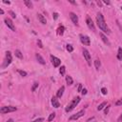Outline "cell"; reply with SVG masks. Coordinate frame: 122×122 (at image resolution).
I'll return each mask as SVG.
<instances>
[{
    "label": "cell",
    "instance_id": "obj_1",
    "mask_svg": "<svg viewBox=\"0 0 122 122\" xmlns=\"http://www.w3.org/2000/svg\"><path fill=\"white\" fill-rule=\"evenodd\" d=\"M96 23H97L98 28H99L102 31H104V32H106V33H111V30H110L109 27L107 26V23L105 22L104 16H103L101 13H97V15H96Z\"/></svg>",
    "mask_w": 122,
    "mask_h": 122
},
{
    "label": "cell",
    "instance_id": "obj_2",
    "mask_svg": "<svg viewBox=\"0 0 122 122\" xmlns=\"http://www.w3.org/2000/svg\"><path fill=\"white\" fill-rule=\"evenodd\" d=\"M80 102V97L79 96H77V97H75V98H73L68 105H67V107H66V109H65V111L67 112H71L76 106H77V104Z\"/></svg>",
    "mask_w": 122,
    "mask_h": 122
},
{
    "label": "cell",
    "instance_id": "obj_3",
    "mask_svg": "<svg viewBox=\"0 0 122 122\" xmlns=\"http://www.w3.org/2000/svg\"><path fill=\"white\" fill-rule=\"evenodd\" d=\"M16 110H17V108L16 107H13V106H4V107H1L0 112L1 113H8V112H15Z\"/></svg>",
    "mask_w": 122,
    "mask_h": 122
},
{
    "label": "cell",
    "instance_id": "obj_4",
    "mask_svg": "<svg viewBox=\"0 0 122 122\" xmlns=\"http://www.w3.org/2000/svg\"><path fill=\"white\" fill-rule=\"evenodd\" d=\"M11 61H12V57H11V53L10 52V51H7L6 52V59H5V61H4V64H3V67L4 68H6V67H8L10 63H11Z\"/></svg>",
    "mask_w": 122,
    "mask_h": 122
},
{
    "label": "cell",
    "instance_id": "obj_5",
    "mask_svg": "<svg viewBox=\"0 0 122 122\" xmlns=\"http://www.w3.org/2000/svg\"><path fill=\"white\" fill-rule=\"evenodd\" d=\"M80 41H81V43H82L84 46H90V45H91L90 37H89V36H87V35L80 34Z\"/></svg>",
    "mask_w": 122,
    "mask_h": 122
},
{
    "label": "cell",
    "instance_id": "obj_6",
    "mask_svg": "<svg viewBox=\"0 0 122 122\" xmlns=\"http://www.w3.org/2000/svg\"><path fill=\"white\" fill-rule=\"evenodd\" d=\"M84 114H85V111H84V110L79 111V112H76L75 114H72V115H71V116L69 118V120H70V121H71V120H77L78 118L82 117Z\"/></svg>",
    "mask_w": 122,
    "mask_h": 122
},
{
    "label": "cell",
    "instance_id": "obj_7",
    "mask_svg": "<svg viewBox=\"0 0 122 122\" xmlns=\"http://www.w3.org/2000/svg\"><path fill=\"white\" fill-rule=\"evenodd\" d=\"M83 55H84V58H85L86 61H87L88 65L91 66V65H92V58H91V54H90V52L88 51V50L83 49Z\"/></svg>",
    "mask_w": 122,
    "mask_h": 122
},
{
    "label": "cell",
    "instance_id": "obj_8",
    "mask_svg": "<svg viewBox=\"0 0 122 122\" xmlns=\"http://www.w3.org/2000/svg\"><path fill=\"white\" fill-rule=\"evenodd\" d=\"M86 23H87V26L89 27V29H90V30H95L94 24H93V22H92V18H91L89 15H87V17H86Z\"/></svg>",
    "mask_w": 122,
    "mask_h": 122
},
{
    "label": "cell",
    "instance_id": "obj_9",
    "mask_svg": "<svg viewBox=\"0 0 122 122\" xmlns=\"http://www.w3.org/2000/svg\"><path fill=\"white\" fill-rule=\"evenodd\" d=\"M51 63H52V65H53V67H54V68L59 67V66H60V64H61V60H60L59 58H57V57L53 56V55H51Z\"/></svg>",
    "mask_w": 122,
    "mask_h": 122
},
{
    "label": "cell",
    "instance_id": "obj_10",
    "mask_svg": "<svg viewBox=\"0 0 122 122\" xmlns=\"http://www.w3.org/2000/svg\"><path fill=\"white\" fill-rule=\"evenodd\" d=\"M5 24H6V25L8 26V28H10L11 30L15 31V27H14L12 21H11L10 18H5Z\"/></svg>",
    "mask_w": 122,
    "mask_h": 122
},
{
    "label": "cell",
    "instance_id": "obj_11",
    "mask_svg": "<svg viewBox=\"0 0 122 122\" xmlns=\"http://www.w3.org/2000/svg\"><path fill=\"white\" fill-rule=\"evenodd\" d=\"M70 18L74 25H78V17L74 12H70Z\"/></svg>",
    "mask_w": 122,
    "mask_h": 122
},
{
    "label": "cell",
    "instance_id": "obj_12",
    "mask_svg": "<svg viewBox=\"0 0 122 122\" xmlns=\"http://www.w3.org/2000/svg\"><path fill=\"white\" fill-rule=\"evenodd\" d=\"M51 105H52L54 108H59V107H60V103L58 102L57 96H52V97H51Z\"/></svg>",
    "mask_w": 122,
    "mask_h": 122
},
{
    "label": "cell",
    "instance_id": "obj_13",
    "mask_svg": "<svg viewBox=\"0 0 122 122\" xmlns=\"http://www.w3.org/2000/svg\"><path fill=\"white\" fill-rule=\"evenodd\" d=\"M100 37H101V39H102V41L106 44V45H108V46H111V43H110V41H109V39L107 38V36L104 34V33H100Z\"/></svg>",
    "mask_w": 122,
    "mask_h": 122
},
{
    "label": "cell",
    "instance_id": "obj_14",
    "mask_svg": "<svg viewBox=\"0 0 122 122\" xmlns=\"http://www.w3.org/2000/svg\"><path fill=\"white\" fill-rule=\"evenodd\" d=\"M37 18H38V20L40 21V23H41V24H43V25L47 24V20H46V18H45L42 14L38 13V14H37Z\"/></svg>",
    "mask_w": 122,
    "mask_h": 122
},
{
    "label": "cell",
    "instance_id": "obj_15",
    "mask_svg": "<svg viewBox=\"0 0 122 122\" xmlns=\"http://www.w3.org/2000/svg\"><path fill=\"white\" fill-rule=\"evenodd\" d=\"M35 57H36V59H37V61L40 63V64H42V65H45L46 64V62H45V60H44V58L39 54V53H36L35 54Z\"/></svg>",
    "mask_w": 122,
    "mask_h": 122
},
{
    "label": "cell",
    "instance_id": "obj_16",
    "mask_svg": "<svg viewBox=\"0 0 122 122\" xmlns=\"http://www.w3.org/2000/svg\"><path fill=\"white\" fill-rule=\"evenodd\" d=\"M64 91H65V87L62 86V87L57 91V93H56L57 98H61V97H62V95H63V93H64Z\"/></svg>",
    "mask_w": 122,
    "mask_h": 122
},
{
    "label": "cell",
    "instance_id": "obj_17",
    "mask_svg": "<svg viewBox=\"0 0 122 122\" xmlns=\"http://www.w3.org/2000/svg\"><path fill=\"white\" fill-rule=\"evenodd\" d=\"M64 30H65L64 26H60V27H58V29H57V34H58V35H63Z\"/></svg>",
    "mask_w": 122,
    "mask_h": 122
},
{
    "label": "cell",
    "instance_id": "obj_18",
    "mask_svg": "<svg viewBox=\"0 0 122 122\" xmlns=\"http://www.w3.org/2000/svg\"><path fill=\"white\" fill-rule=\"evenodd\" d=\"M14 53H15V56H17L19 59H23V54H22V52L19 50H15Z\"/></svg>",
    "mask_w": 122,
    "mask_h": 122
},
{
    "label": "cell",
    "instance_id": "obj_19",
    "mask_svg": "<svg viewBox=\"0 0 122 122\" xmlns=\"http://www.w3.org/2000/svg\"><path fill=\"white\" fill-rule=\"evenodd\" d=\"M66 81H67L68 85H71V84L73 83V80H72L71 76H70V75H67V76H66Z\"/></svg>",
    "mask_w": 122,
    "mask_h": 122
},
{
    "label": "cell",
    "instance_id": "obj_20",
    "mask_svg": "<svg viewBox=\"0 0 122 122\" xmlns=\"http://www.w3.org/2000/svg\"><path fill=\"white\" fill-rule=\"evenodd\" d=\"M117 59H118V60H122V48H118V51H117Z\"/></svg>",
    "mask_w": 122,
    "mask_h": 122
},
{
    "label": "cell",
    "instance_id": "obj_21",
    "mask_svg": "<svg viewBox=\"0 0 122 122\" xmlns=\"http://www.w3.org/2000/svg\"><path fill=\"white\" fill-rule=\"evenodd\" d=\"M24 4L27 6V8H29V9H32V3H31L30 1L25 0V1H24Z\"/></svg>",
    "mask_w": 122,
    "mask_h": 122
},
{
    "label": "cell",
    "instance_id": "obj_22",
    "mask_svg": "<svg viewBox=\"0 0 122 122\" xmlns=\"http://www.w3.org/2000/svg\"><path fill=\"white\" fill-rule=\"evenodd\" d=\"M100 66H101V63H100V61H99L98 59L94 60V67H95V69H96V70H99Z\"/></svg>",
    "mask_w": 122,
    "mask_h": 122
},
{
    "label": "cell",
    "instance_id": "obj_23",
    "mask_svg": "<svg viewBox=\"0 0 122 122\" xmlns=\"http://www.w3.org/2000/svg\"><path fill=\"white\" fill-rule=\"evenodd\" d=\"M65 71H66V68H65V66H61V67H60V70H59L60 74H61V75H64V74H65Z\"/></svg>",
    "mask_w": 122,
    "mask_h": 122
},
{
    "label": "cell",
    "instance_id": "obj_24",
    "mask_svg": "<svg viewBox=\"0 0 122 122\" xmlns=\"http://www.w3.org/2000/svg\"><path fill=\"white\" fill-rule=\"evenodd\" d=\"M106 105H107V103H106V102H102V103L97 107V110H98V111H101V110H102Z\"/></svg>",
    "mask_w": 122,
    "mask_h": 122
},
{
    "label": "cell",
    "instance_id": "obj_25",
    "mask_svg": "<svg viewBox=\"0 0 122 122\" xmlns=\"http://www.w3.org/2000/svg\"><path fill=\"white\" fill-rule=\"evenodd\" d=\"M66 49H67V51H70V52L73 51V47H72L71 45H70V44H68V45H67Z\"/></svg>",
    "mask_w": 122,
    "mask_h": 122
},
{
    "label": "cell",
    "instance_id": "obj_26",
    "mask_svg": "<svg viewBox=\"0 0 122 122\" xmlns=\"http://www.w3.org/2000/svg\"><path fill=\"white\" fill-rule=\"evenodd\" d=\"M17 72L21 75V76H27V72L25 71H21V70H17Z\"/></svg>",
    "mask_w": 122,
    "mask_h": 122
},
{
    "label": "cell",
    "instance_id": "obj_27",
    "mask_svg": "<svg viewBox=\"0 0 122 122\" xmlns=\"http://www.w3.org/2000/svg\"><path fill=\"white\" fill-rule=\"evenodd\" d=\"M54 117H55V112H51V113L50 114V116H49L48 120H49V121H52Z\"/></svg>",
    "mask_w": 122,
    "mask_h": 122
},
{
    "label": "cell",
    "instance_id": "obj_28",
    "mask_svg": "<svg viewBox=\"0 0 122 122\" xmlns=\"http://www.w3.org/2000/svg\"><path fill=\"white\" fill-rule=\"evenodd\" d=\"M38 87V82H34L33 83V85H32V87H31V91L32 92H34L35 90H36V88Z\"/></svg>",
    "mask_w": 122,
    "mask_h": 122
},
{
    "label": "cell",
    "instance_id": "obj_29",
    "mask_svg": "<svg viewBox=\"0 0 122 122\" xmlns=\"http://www.w3.org/2000/svg\"><path fill=\"white\" fill-rule=\"evenodd\" d=\"M115 105H116V106H121V105H122V97H121L120 99H118V100L115 102Z\"/></svg>",
    "mask_w": 122,
    "mask_h": 122
},
{
    "label": "cell",
    "instance_id": "obj_30",
    "mask_svg": "<svg viewBox=\"0 0 122 122\" xmlns=\"http://www.w3.org/2000/svg\"><path fill=\"white\" fill-rule=\"evenodd\" d=\"M37 45H38V47H39V48H41V49L43 48V44H42V42H41V40H40V39H38V40H37Z\"/></svg>",
    "mask_w": 122,
    "mask_h": 122
},
{
    "label": "cell",
    "instance_id": "obj_31",
    "mask_svg": "<svg viewBox=\"0 0 122 122\" xmlns=\"http://www.w3.org/2000/svg\"><path fill=\"white\" fill-rule=\"evenodd\" d=\"M101 92H102V94H107V92H108V91H107V89L106 88H102L101 89Z\"/></svg>",
    "mask_w": 122,
    "mask_h": 122
},
{
    "label": "cell",
    "instance_id": "obj_32",
    "mask_svg": "<svg viewBox=\"0 0 122 122\" xmlns=\"http://www.w3.org/2000/svg\"><path fill=\"white\" fill-rule=\"evenodd\" d=\"M44 121V118H37V119H35V120H33V121H31V122H43Z\"/></svg>",
    "mask_w": 122,
    "mask_h": 122
},
{
    "label": "cell",
    "instance_id": "obj_33",
    "mask_svg": "<svg viewBox=\"0 0 122 122\" xmlns=\"http://www.w3.org/2000/svg\"><path fill=\"white\" fill-rule=\"evenodd\" d=\"M9 13H10V14L11 15V17H12V18H15V17H16V15H15V13H14V12H13L12 10H10V11H9Z\"/></svg>",
    "mask_w": 122,
    "mask_h": 122
},
{
    "label": "cell",
    "instance_id": "obj_34",
    "mask_svg": "<svg viewBox=\"0 0 122 122\" xmlns=\"http://www.w3.org/2000/svg\"><path fill=\"white\" fill-rule=\"evenodd\" d=\"M52 16H53V19H57L58 18V13L57 12H53Z\"/></svg>",
    "mask_w": 122,
    "mask_h": 122
},
{
    "label": "cell",
    "instance_id": "obj_35",
    "mask_svg": "<svg viewBox=\"0 0 122 122\" xmlns=\"http://www.w3.org/2000/svg\"><path fill=\"white\" fill-rule=\"evenodd\" d=\"M82 90H83V89H82V84H79V85H78V88H77V91H78V92H82Z\"/></svg>",
    "mask_w": 122,
    "mask_h": 122
},
{
    "label": "cell",
    "instance_id": "obj_36",
    "mask_svg": "<svg viewBox=\"0 0 122 122\" xmlns=\"http://www.w3.org/2000/svg\"><path fill=\"white\" fill-rule=\"evenodd\" d=\"M81 93H82L83 95H84V94H86V93H87V90H86V89H83V90H82V92H81Z\"/></svg>",
    "mask_w": 122,
    "mask_h": 122
},
{
    "label": "cell",
    "instance_id": "obj_37",
    "mask_svg": "<svg viewBox=\"0 0 122 122\" xmlns=\"http://www.w3.org/2000/svg\"><path fill=\"white\" fill-rule=\"evenodd\" d=\"M109 109H110V105H109V106H108V107L105 109V114H107V113H108V112H109Z\"/></svg>",
    "mask_w": 122,
    "mask_h": 122
},
{
    "label": "cell",
    "instance_id": "obj_38",
    "mask_svg": "<svg viewBox=\"0 0 122 122\" xmlns=\"http://www.w3.org/2000/svg\"><path fill=\"white\" fill-rule=\"evenodd\" d=\"M122 121V113H121V115L118 117V122H121Z\"/></svg>",
    "mask_w": 122,
    "mask_h": 122
},
{
    "label": "cell",
    "instance_id": "obj_39",
    "mask_svg": "<svg viewBox=\"0 0 122 122\" xmlns=\"http://www.w3.org/2000/svg\"><path fill=\"white\" fill-rule=\"evenodd\" d=\"M3 3H5V4H10V1H3Z\"/></svg>",
    "mask_w": 122,
    "mask_h": 122
},
{
    "label": "cell",
    "instance_id": "obj_40",
    "mask_svg": "<svg viewBox=\"0 0 122 122\" xmlns=\"http://www.w3.org/2000/svg\"><path fill=\"white\" fill-rule=\"evenodd\" d=\"M104 3L107 4V5H110V2H109V1H104Z\"/></svg>",
    "mask_w": 122,
    "mask_h": 122
},
{
    "label": "cell",
    "instance_id": "obj_41",
    "mask_svg": "<svg viewBox=\"0 0 122 122\" xmlns=\"http://www.w3.org/2000/svg\"><path fill=\"white\" fill-rule=\"evenodd\" d=\"M0 13H1V14H4V10H2V9H1V10H0Z\"/></svg>",
    "mask_w": 122,
    "mask_h": 122
},
{
    "label": "cell",
    "instance_id": "obj_42",
    "mask_svg": "<svg viewBox=\"0 0 122 122\" xmlns=\"http://www.w3.org/2000/svg\"><path fill=\"white\" fill-rule=\"evenodd\" d=\"M7 122H13V119H11V118H10V119H9Z\"/></svg>",
    "mask_w": 122,
    "mask_h": 122
},
{
    "label": "cell",
    "instance_id": "obj_43",
    "mask_svg": "<svg viewBox=\"0 0 122 122\" xmlns=\"http://www.w3.org/2000/svg\"><path fill=\"white\" fill-rule=\"evenodd\" d=\"M121 10H122V7H121Z\"/></svg>",
    "mask_w": 122,
    "mask_h": 122
},
{
    "label": "cell",
    "instance_id": "obj_44",
    "mask_svg": "<svg viewBox=\"0 0 122 122\" xmlns=\"http://www.w3.org/2000/svg\"><path fill=\"white\" fill-rule=\"evenodd\" d=\"M93 122H96V121H93Z\"/></svg>",
    "mask_w": 122,
    "mask_h": 122
}]
</instances>
